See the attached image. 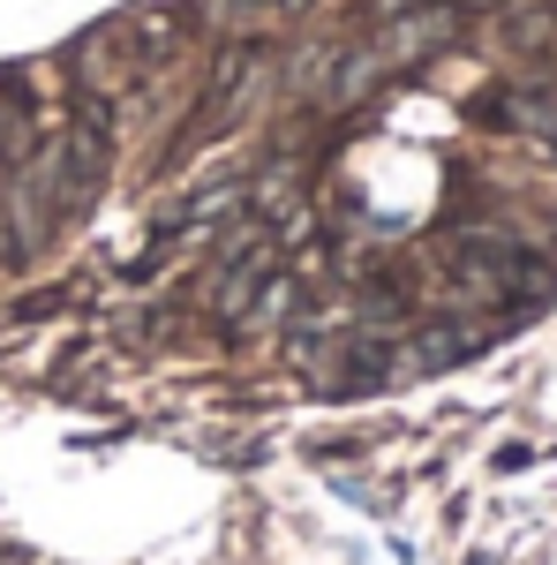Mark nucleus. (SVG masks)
<instances>
[{"label": "nucleus", "mask_w": 557, "mask_h": 565, "mask_svg": "<svg viewBox=\"0 0 557 565\" xmlns=\"http://www.w3.org/2000/svg\"><path fill=\"white\" fill-rule=\"evenodd\" d=\"M468 31V15L452 8V0H437V8H399V15H377V61L385 68H422V61H437L444 45Z\"/></svg>", "instance_id": "f257e3e1"}, {"label": "nucleus", "mask_w": 557, "mask_h": 565, "mask_svg": "<svg viewBox=\"0 0 557 565\" xmlns=\"http://www.w3.org/2000/svg\"><path fill=\"white\" fill-rule=\"evenodd\" d=\"M490 340H497L490 317H429V324H415L399 370H460V362H474Z\"/></svg>", "instance_id": "f03ea898"}]
</instances>
